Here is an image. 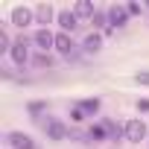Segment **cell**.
I'll use <instances>...</instances> for the list:
<instances>
[{
    "mask_svg": "<svg viewBox=\"0 0 149 149\" xmlns=\"http://www.w3.org/2000/svg\"><path fill=\"white\" fill-rule=\"evenodd\" d=\"M102 38H105L102 32H97V29H88V32H85V38L79 41V47H82V53H85V56H91V53H97V50L102 47Z\"/></svg>",
    "mask_w": 149,
    "mask_h": 149,
    "instance_id": "277c9868",
    "label": "cell"
},
{
    "mask_svg": "<svg viewBox=\"0 0 149 149\" xmlns=\"http://www.w3.org/2000/svg\"><path fill=\"white\" fill-rule=\"evenodd\" d=\"M137 82H143V85H149V73H140V76H137Z\"/></svg>",
    "mask_w": 149,
    "mask_h": 149,
    "instance_id": "52a82bcc",
    "label": "cell"
},
{
    "mask_svg": "<svg viewBox=\"0 0 149 149\" xmlns=\"http://www.w3.org/2000/svg\"><path fill=\"white\" fill-rule=\"evenodd\" d=\"M3 149H38V143L29 134H24V132H6Z\"/></svg>",
    "mask_w": 149,
    "mask_h": 149,
    "instance_id": "3957f363",
    "label": "cell"
},
{
    "mask_svg": "<svg viewBox=\"0 0 149 149\" xmlns=\"http://www.w3.org/2000/svg\"><path fill=\"white\" fill-rule=\"evenodd\" d=\"M85 140H88V143H102V140H111V132H108V126L100 120L97 126H91V129L85 132Z\"/></svg>",
    "mask_w": 149,
    "mask_h": 149,
    "instance_id": "5b68a950",
    "label": "cell"
},
{
    "mask_svg": "<svg viewBox=\"0 0 149 149\" xmlns=\"http://www.w3.org/2000/svg\"><path fill=\"white\" fill-rule=\"evenodd\" d=\"M73 111H79L85 120L88 117H94V114H100V100H79L76 105H73Z\"/></svg>",
    "mask_w": 149,
    "mask_h": 149,
    "instance_id": "8992f818",
    "label": "cell"
},
{
    "mask_svg": "<svg viewBox=\"0 0 149 149\" xmlns=\"http://www.w3.org/2000/svg\"><path fill=\"white\" fill-rule=\"evenodd\" d=\"M149 137V126L140 117H126L123 120V140L126 143H143Z\"/></svg>",
    "mask_w": 149,
    "mask_h": 149,
    "instance_id": "7a4b0ae2",
    "label": "cell"
},
{
    "mask_svg": "<svg viewBox=\"0 0 149 149\" xmlns=\"http://www.w3.org/2000/svg\"><path fill=\"white\" fill-rule=\"evenodd\" d=\"M35 120H38L41 132L47 134V140H67V137H70V126H67L64 120L50 117V114H41V117H35Z\"/></svg>",
    "mask_w": 149,
    "mask_h": 149,
    "instance_id": "6da1fadb",
    "label": "cell"
}]
</instances>
